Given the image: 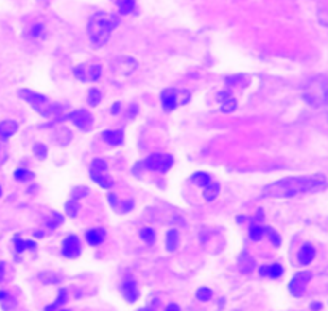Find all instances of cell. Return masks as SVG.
Here are the masks:
<instances>
[{
    "label": "cell",
    "mask_w": 328,
    "mask_h": 311,
    "mask_svg": "<svg viewBox=\"0 0 328 311\" xmlns=\"http://www.w3.org/2000/svg\"><path fill=\"white\" fill-rule=\"evenodd\" d=\"M61 254L68 258H75L80 255V242L77 236H68L63 242Z\"/></svg>",
    "instance_id": "cell-11"
},
{
    "label": "cell",
    "mask_w": 328,
    "mask_h": 311,
    "mask_svg": "<svg viewBox=\"0 0 328 311\" xmlns=\"http://www.w3.org/2000/svg\"><path fill=\"white\" fill-rule=\"evenodd\" d=\"M69 117L75 127H79L80 130H90L93 125V116L88 111H85V109H79V111L70 112Z\"/></svg>",
    "instance_id": "cell-10"
},
{
    "label": "cell",
    "mask_w": 328,
    "mask_h": 311,
    "mask_svg": "<svg viewBox=\"0 0 328 311\" xmlns=\"http://www.w3.org/2000/svg\"><path fill=\"white\" fill-rule=\"evenodd\" d=\"M178 244H179V234L176 230H172L167 234V249L170 252H174L178 249Z\"/></svg>",
    "instance_id": "cell-25"
},
{
    "label": "cell",
    "mask_w": 328,
    "mask_h": 311,
    "mask_svg": "<svg viewBox=\"0 0 328 311\" xmlns=\"http://www.w3.org/2000/svg\"><path fill=\"white\" fill-rule=\"evenodd\" d=\"M15 247H16V252H24V250H27V249H32L34 250L35 249V244L32 242V241H23L21 238H18L16 236L15 238Z\"/></svg>",
    "instance_id": "cell-26"
},
{
    "label": "cell",
    "mask_w": 328,
    "mask_h": 311,
    "mask_svg": "<svg viewBox=\"0 0 328 311\" xmlns=\"http://www.w3.org/2000/svg\"><path fill=\"white\" fill-rule=\"evenodd\" d=\"M262 234H264V228L259 226V225H251L250 228V238L253 239V241H259L262 238Z\"/></svg>",
    "instance_id": "cell-28"
},
{
    "label": "cell",
    "mask_w": 328,
    "mask_h": 311,
    "mask_svg": "<svg viewBox=\"0 0 328 311\" xmlns=\"http://www.w3.org/2000/svg\"><path fill=\"white\" fill-rule=\"evenodd\" d=\"M202 191H204V198H205L207 202H211V201H215L218 196H220V184L211 180V182L207 184Z\"/></svg>",
    "instance_id": "cell-19"
},
{
    "label": "cell",
    "mask_w": 328,
    "mask_h": 311,
    "mask_svg": "<svg viewBox=\"0 0 328 311\" xmlns=\"http://www.w3.org/2000/svg\"><path fill=\"white\" fill-rule=\"evenodd\" d=\"M211 295H213V292L207 287H200L199 291H197V300H200V302H208Z\"/></svg>",
    "instance_id": "cell-30"
},
{
    "label": "cell",
    "mask_w": 328,
    "mask_h": 311,
    "mask_svg": "<svg viewBox=\"0 0 328 311\" xmlns=\"http://www.w3.org/2000/svg\"><path fill=\"white\" fill-rule=\"evenodd\" d=\"M66 210H68V214L70 217H75V215L79 214V204L74 202V201H70V202L66 204Z\"/></svg>",
    "instance_id": "cell-35"
},
{
    "label": "cell",
    "mask_w": 328,
    "mask_h": 311,
    "mask_svg": "<svg viewBox=\"0 0 328 311\" xmlns=\"http://www.w3.org/2000/svg\"><path fill=\"white\" fill-rule=\"evenodd\" d=\"M106 239V231L104 230H100V228H96V230H90L86 233V242L90 245H100L103 241Z\"/></svg>",
    "instance_id": "cell-17"
},
{
    "label": "cell",
    "mask_w": 328,
    "mask_h": 311,
    "mask_svg": "<svg viewBox=\"0 0 328 311\" xmlns=\"http://www.w3.org/2000/svg\"><path fill=\"white\" fill-rule=\"evenodd\" d=\"M42 29H43V26H42V24H35L34 27H32L31 36H32V37H39V36L42 34Z\"/></svg>",
    "instance_id": "cell-38"
},
{
    "label": "cell",
    "mask_w": 328,
    "mask_h": 311,
    "mask_svg": "<svg viewBox=\"0 0 328 311\" xmlns=\"http://www.w3.org/2000/svg\"><path fill=\"white\" fill-rule=\"evenodd\" d=\"M264 233L267 234V238L271 239V242L274 244V245H280V236H278V234L272 230V228H264Z\"/></svg>",
    "instance_id": "cell-32"
},
{
    "label": "cell",
    "mask_w": 328,
    "mask_h": 311,
    "mask_svg": "<svg viewBox=\"0 0 328 311\" xmlns=\"http://www.w3.org/2000/svg\"><path fill=\"white\" fill-rule=\"evenodd\" d=\"M119 24L117 15L107 13V12H100L95 13L88 21L86 31H88V37L91 43L95 47H104L111 39L112 31L116 29Z\"/></svg>",
    "instance_id": "cell-2"
},
{
    "label": "cell",
    "mask_w": 328,
    "mask_h": 311,
    "mask_svg": "<svg viewBox=\"0 0 328 311\" xmlns=\"http://www.w3.org/2000/svg\"><path fill=\"white\" fill-rule=\"evenodd\" d=\"M311 281V273L309 271H301V273H296L292 281H290L288 284V289L290 292H292V295L294 297H301L306 286H308V282Z\"/></svg>",
    "instance_id": "cell-9"
},
{
    "label": "cell",
    "mask_w": 328,
    "mask_h": 311,
    "mask_svg": "<svg viewBox=\"0 0 328 311\" xmlns=\"http://www.w3.org/2000/svg\"><path fill=\"white\" fill-rule=\"evenodd\" d=\"M34 152L40 157V159H43V157H45V154H47V146H43V145H35V146H34Z\"/></svg>",
    "instance_id": "cell-37"
},
{
    "label": "cell",
    "mask_w": 328,
    "mask_h": 311,
    "mask_svg": "<svg viewBox=\"0 0 328 311\" xmlns=\"http://www.w3.org/2000/svg\"><path fill=\"white\" fill-rule=\"evenodd\" d=\"M19 96L29 103L37 112H40L42 116H45V117H59V114H61L63 108L52 105V103L40 93H35V91H31V90H21Z\"/></svg>",
    "instance_id": "cell-4"
},
{
    "label": "cell",
    "mask_w": 328,
    "mask_h": 311,
    "mask_svg": "<svg viewBox=\"0 0 328 311\" xmlns=\"http://www.w3.org/2000/svg\"><path fill=\"white\" fill-rule=\"evenodd\" d=\"M165 311H179V307H178V305H174V303H170L165 308Z\"/></svg>",
    "instance_id": "cell-40"
},
{
    "label": "cell",
    "mask_w": 328,
    "mask_h": 311,
    "mask_svg": "<svg viewBox=\"0 0 328 311\" xmlns=\"http://www.w3.org/2000/svg\"><path fill=\"white\" fill-rule=\"evenodd\" d=\"M15 300H13V297L10 295L8 292H5V291H0V307H2L5 311H12L13 308H15Z\"/></svg>",
    "instance_id": "cell-21"
},
{
    "label": "cell",
    "mask_w": 328,
    "mask_h": 311,
    "mask_svg": "<svg viewBox=\"0 0 328 311\" xmlns=\"http://www.w3.org/2000/svg\"><path fill=\"white\" fill-rule=\"evenodd\" d=\"M117 7L122 15H130L135 12L136 2L135 0H117Z\"/></svg>",
    "instance_id": "cell-24"
},
{
    "label": "cell",
    "mask_w": 328,
    "mask_h": 311,
    "mask_svg": "<svg viewBox=\"0 0 328 311\" xmlns=\"http://www.w3.org/2000/svg\"><path fill=\"white\" fill-rule=\"evenodd\" d=\"M86 98H88V103H90V106H96L98 103L101 101V93H100V90H96V89H91V90L88 91V95H86Z\"/></svg>",
    "instance_id": "cell-29"
},
{
    "label": "cell",
    "mask_w": 328,
    "mask_h": 311,
    "mask_svg": "<svg viewBox=\"0 0 328 311\" xmlns=\"http://www.w3.org/2000/svg\"><path fill=\"white\" fill-rule=\"evenodd\" d=\"M218 103H220V108L223 112H234L237 108L236 98L232 96V93H229V91H221V93H218Z\"/></svg>",
    "instance_id": "cell-13"
},
{
    "label": "cell",
    "mask_w": 328,
    "mask_h": 311,
    "mask_svg": "<svg viewBox=\"0 0 328 311\" xmlns=\"http://www.w3.org/2000/svg\"><path fill=\"white\" fill-rule=\"evenodd\" d=\"M327 180L324 175H306V177H288L282 178L278 182L267 184L262 191L264 198L271 199H283V198H294V196L314 193V191L324 189Z\"/></svg>",
    "instance_id": "cell-1"
},
{
    "label": "cell",
    "mask_w": 328,
    "mask_h": 311,
    "mask_svg": "<svg viewBox=\"0 0 328 311\" xmlns=\"http://www.w3.org/2000/svg\"><path fill=\"white\" fill-rule=\"evenodd\" d=\"M190 180H192V183H194V184H197V186H199V188L204 189V188L207 186V184H208V183L211 182V177H210V175H207L205 172H197V173H194L192 178H190Z\"/></svg>",
    "instance_id": "cell-23"
},
{
    "label": "cell",
    "mask_w": 328,
    "mask_h": 311,
    "mask_svg": "<svg viewBox=\"0 0 328 311\" xmlns=\"http://www.w3.org/2000/svg\"><path fill=\"white\" fill-rule=\"evenodd\" d=\"M239 266H240V270H242L243 273H250L251 270H253V266H255V261H253V258L250 257V255L247 254V252H243L242 255H240V260H239Z\"/></svg>",
    "instance_id": "cell-22"
},
{
    "label": "cell",
    "mask_w": 328,
    "mask_h": 311,
    "mask_svg": "<svg viewBox=\"0 0 328 311\" xmlns=\"http://www.w3.org/2000/svg\"><path fill=\"white\" fill-rule=\"evenodd\" d=\"M138 69V63L130 56H119L111 63V73L117 77H128Z\"/></svg>",
    "instance_id": "cell-6"
},
{
    "label": "cell",
    "mask_w": 328,
    "mask_h": 311,
    "mask_svg": "<svg viewBox=\"0 0 328 311\" xmlns=\"http://www.w3.org/2000/svg\"><path fill=\"white\" fill-rule=\"evenodd\" d=\"M66 295H68V292H66L64 289H63V291H59L58 300H56V302H54L53 305H50V307H47V308H45V311H53L54 308H58L59 305H63V303L66 302Z\"/></svg>",
    "instance_id": "cell-31"
},
{
    "label": "cell",
    "mask_w": 328,
    "mask_h": 311,
    "mask_svg": "<svg viewBox=\"0 0 328 311\" xmlns=\"http://www.w3.org/2000/svg\"><path fill=\"white\" fill-rule=\"evenodd\" d=\"M139 311H152V308H141Z\"/></svg>",
    "instance_id": "cell-42"
},
{
    "label": "cell",
    "mask_w": 328,
    "mask_h": 311,
    "mask_svg": "<svg viewBox=\"0 0 328 311\" xmlns=\"http://www.w3.org/2000/svg\"><path fill=\"white\" fill-rule=\"evenodd\" d=\"M178 91L174 90H163L162 91V108L165 109V111H173L174 108L178 106Z\"/></svg>",
    "instance_id": "cell-14"
},
{
    "label": "cell",
    "mask_w": 328,
    "mask_h": 311,
    "mask_svg": "<svg viewBox=\"0 0 328 311\" xmlns=\"http://www.w3.org/2000/svg\"><path fill=\"white\" fill-rule=\"evenodd\" d=\"M3 276H5V263L0 261V282L3 281Z\"/></svg>",
    "instance_id": "cell-39"
},
{
    "label": "cell",
    "mask_w": 328,
    "mask_h": 311,
    "mask_svg": "<svg viewBox=\"0 0 328 311\" xmlns=\"http://www.w3.org/2000/svg\"><path fill=\"white\" fill-rule=\"evenodd\" d=\"M144 164L151 170L165 173L173 167V157L170 154H152L147 157Z\"/></svg>",
    "instance_id": "cell-7"
},
{
    "label": "cell",
    "mask_w": 328,
    "mask_h": 311,
    "mask_svg": "<svg viewBox=\"0 0 328 311\" xmlns=\"http://www.w3.org/2000/svg\"><path fill=\"white\" fill-rule=\"evenodd\" d=\"M103 138L112 146H119L123 143V133L120 132V130H106V132L103 133Z\"/></svg>",
    "instance_id": "cell-18"
},
{
    "label": "cell",
    "mask_w": 328,
    "mask_h": 311,
    "mask_svg": "<svg viewBox=\"0 0 328 311\" xmlns=\"http://www.w3.org/2000/svg\"><path fill=\"white\" fill-rule=\"evenodd\" d=\"M122 293H123L125 300H127V302H130V303H133V302H136V300H138L139 292H138V286H136V281L133 279V277H127V279L123 281V284H122Z\"/></svg>",
    "instance_id": "cell-12"
},
{
    "label": "cell",
    "mask_w": 328,
    "mask_h": 311,
    "mask_svg": "<svg viewBox=\"0 0 328 311\" xmlns=\"http://www.w3.org/2000/svg\"><path fill=\"white\" fill-rule=\"evenodd\" d=\"M304 100L314 108H322L328 103V80L325 77H317L309 80L304 87Z\"/></svg>",
    "instance_id": "cell-3"
},
{
    "label": "cell",
    "mask_w": 328,
    "mask_h": 311,
    "mask_svg": "<svg viewBox=\"0 0 328 311\" xmlns=\"http://www.w3.org/2000/svg\"><path fill=\"white\" fill-rule=\"evenodd\" d=\"M31 177H32V173L29 170H26V168H19V170L15 172V178L19 180V182H24V180L31 178Z\"/></svg>",
    "instance_id": "cell-34"
},
{
    "label": "cell",
    "mask_w": 328,
    "mask_h": 311,
    "mask_svg": "<svg viewBox=\"0 0 328 311\" xmlns=\"http://www.w3.org/2000/svg\"><path fill=\"white\" fill-rule=\"evenodd\" d=\"M139 236L147 244H154V241H155V233H154V230H151V228H144V230H141Z\"/></svg>",
    "instance_id": "cell-27"
},
{
    "label": "cell",
    "mask_w": 328,
    "mask_h": 311,
    "mask_svg": "<svg viewBox=\"0 0 328 311\" xmlns=\"http://www.w3.org/2000/svg\"><path fill=\"white\" fill-rule=\"evenodd\" d=\"M119 111H120V105H119V103H116V105H114V108H112V112L117 114Z\"/></svg>",
    "instance_id": "cell-41"
},
{
    "label": "cell",
    "mask_w": 328,
    "mask_h": 311,
    "mask_svg": "<svg viewBox=\"0 0 328 311\" xmlns=\"http://www.w3.org/2000/svg\"><path fill=\"white\" fill-rule=\"evenodd\" d=\"M315 257V249L312 247L311 244H304L301 249H299V254H298V260L301 265H309L311 261L314 260Z\"/></svg>",
    "instance_id": "cell-16"
},
{
    "label": "cell",
    "mask_w": 328,
    "mask_h": 311,
    "mask_svg": "<svg viewBox=\"0 0 328 311\" xmlns=\"http://www.w3.org/2000/svg\"><path fill=\"white\" fill-rule=\"evenodd\" d=\"M259 274L261 276H269L272 279H277V277H280L283 274V268L282 265H271V266H261L259 270Z\"/></svg>",
    "instance_id": "cell-20"
},
{
    "label": "cell",
    "mask_w": 328,
    "mask_h": 311,
    "mask_svg": "<svg viewBox=\"0 0 328 311\" xmlns=\"http://www.w3.org/2000/svg\"><path fill=\"white\" fill-rule=\"evenodd\" d=\"M5 141L3 138H0V165L5 162V157H7V149H5Z\"/></svg>",
    "instance_id": "cell-36"
},
{
    "label": "cell",
    "mask_w": 328,
    "mask_h": 311,
    "mask_svg": "<svg viewBox=\"0 0 328 311\" xmlns=\"http://www.w3.org/2000/svg\"><path fill=\"white\" fill-rule=\"evenodd\" d=\"M63 223V217L61 214H56V212H53L52 214V218L48 220V226L50 228H56L58 225H61Z\"/></svg>",
    "instance_id": "cell-33"
},
{
    "label": "cell",
    "mask_w": 328,
    "mask_h": 311,
    "mask_svg": "<svg viewBox=\"0 0 328 311\" xmlns=\"http://www.w3.org/2000/svg\"><path fill=\"white\" fill-rule=\"evenodd\" d=\"M90 177L95 183L100 184L101 188H112V178L107 175V164L103 161V159H95L91 162V167H90Z\"/></svg>",
    "instance_id": "cell-5"
},
{
    "label": "cell",
    "mask_w": 328,
    "mask_h": 311,
    "mask_svg": "<svg viewBox=\"0 0 328 311\" xmlns=\"http://www.w3.org/2000/svg\"><path fill=\"white\" fill-rule=\"evenodd\" d=\"M74 77H77L82 82L86 80H96L101 75V66L100 64H79L74 68Z\"/></svg>",
    "instance_id": "cell-8"
},
{
    "label": "cell",
    "mask_w": 328,
    "mask_h": 311,
    "mask_svg": "<svg viewBox=\"0 0 328 311\" xmlns=\"http://www.w3.org/2000/svg\"><path fill=\"white\" fill-rule=\"evenodd\" d=\"M16 130H18V124L12 119H7V121H2L0 122V138L3 140H8L10 136H13L16 133Z\"/></svg>",
    "instance_id": "cell-15"
},
{
    "label": "cell",
    "mask_w": 328,
    "mask_h": 311,
    "mask_svg": "<svg viewBox=\"0 0 328 311\" xmlns=\"http://www.w3.org/2000/svg\"><path fill=\"white\" fill-rule=\"evenodd\" d=\"M0 196H2V186H0Z\"/></svg>",
    "instance_id": "cell-43"
}]
</instances>
